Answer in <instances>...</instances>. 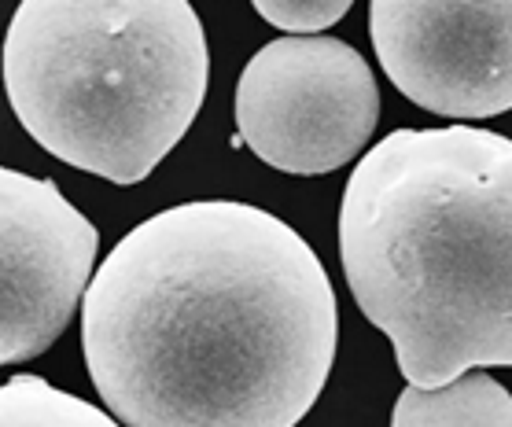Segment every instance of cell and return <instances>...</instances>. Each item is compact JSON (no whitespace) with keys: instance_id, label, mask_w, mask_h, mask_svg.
Here are the masks:
<instances>
[{"instance_id":"obj_1","label":"cell","mask_w":512,"mask_h":427,"mask_svg":"<svg viewBox=\"0 0 512 427\" xmlns=\"http://www.w3.org/2000/svg\"><path fill=\"white\" fill-rule=\"evenodd\" d=\"M336 343V291L314 247L236 199L140 221L82 302L85 369L122 427H295Z\"/></svg>"},{"instance_id":"obj_5","label":"cell","mask_w":512,"mask_h":427,"mask_svg":"<svg viewBox=\"0 0 512 427\" xmlns=\"http://www.w3.org/2000/svg\"><path fill=\"white\" fill-rule=\"evenodd\" d=\"M369 34L391 85L431 115L512 111V0H376Z\"/></svg>"},{"instance_id":"obj_8","label":"cell","mask_w":512,"mask_h":427,"mask_svg":"<svg viewBox=\"0 0 512 427\" xmlns=\"http://www.w3.org/2000/svg\"><path fill=\"white\" fill-rule=\"evenodd\" d=\"M0 427H122L111 413L41 376H12L0 391Z\"/></svg>"},{"instance_id":"obj_7","label":"cell","mask_w":512,"mask_h":427,"mask_svg":"<svg viewBox=\"0 0 512 427\" xmlns=\"http://www.w3.org/2000/svg\"><path fill=\"white\" fill-rule=\"evenodd\" d=\"M391 427H512V394L487 372H465L435 391L406 387Z\"/></svg>"},{"instance_id":"obj_3","label":"cell","mask_w":512,"mask_h":427,"mask_svg":"<svg viewBox=\"0 0 512 427\" xmlns=\"http://www.w3.org/2000/svg\"><path fill=\"white\" fill-rule=\"evenodd\" d=\"M207 37L185 0H23L4 85L23 129L67 166L137 185L207 96Z\"/></svg>"},{"instance_id":"obj_9","label":"cell","mask_w":512,"mask_h":427,"mask_svg":"<svg viewBox=\"0 0 512 427\" xmlns=\"http://www.w3.org/2000/svg\"><path fill=\"white\" fill-rule=\"evenodd\" d=\"M255 12L284 34H321L350 12L347 0H258Z\"/></svg>"},{"instance_id":"obj_2","label":"cell","mask_w":512,"mask_h":427,"mask_svg":"<svg viewBox=\"0 0 512 427\" xmlns=\"http://www.w3.org/2000/svg\"><path fill=\"white\" fill-rule=\"evenodd\" d=\"M339 258L409 387L512 365V140L387 133L343 188Z\"/></svg>"},{"instance_id":"obj_4","label":"cell","mask_w":512,"mask_h":427,"mask_svg":"<svg viewBox=\"0 0 512 427\" xmlns=\"http://www.w3.org/2000/svg\"><path fill=\"white\" fill-rule=\"evenodd\" d=\"M233 107L240 137L266 166L321 177L369 144L380 89L365 56L347 41L280 37L251 56Z\"/></svg>"},{"instance_id":"obj_6","label":"cell","mask_w":512,"mask_h":427,"mask_svg":"<svg viewBox=\"0 0 512 427\" xmlns=\"http://www.w3.org/2000/svg\"><path fill=\"white\" fill-rule=\"evenodd\" d=\"M0 361L45 354L85 302L96 262V225L45 177L0 170Z\"/></svg>"}]
</instances>
